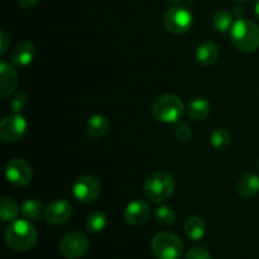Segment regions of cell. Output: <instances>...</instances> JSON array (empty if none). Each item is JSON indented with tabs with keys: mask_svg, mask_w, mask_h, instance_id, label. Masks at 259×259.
<instances>
[{
	"mask_svg": "<svg viewBox=\"0 0 259 259\" xmlns=\"http://www.w3.org/2000/svg\"><path fill=\"white\" fill-rule=\"evenodd\" d=\"M38 240L37 229L27 219L14 220L5 230V242L15 252L32 249Z\"/></svg>",
	"mask_w": 259,
	"mask_h": 259,
	"instance_id": "6da1fadb",
	"label": "cell"
},
{
	"mask_svg": "<svg viewBox=\"0 0 259 259\" xmlns=\"http://www.w3.org/2000/svg\"><path fill=\"white\" fill-rule=\"evenodd\" d=\"M233 46L243 53H252L259 48V27L247 18H238L230 29Z\"/></svg>",
	"mask_w": 259,
	"mask_h": 259,
	"instance_id": "7a4b0ae2",
	"label": "cell"
},
{
	"mask_svg": "<svg viewBox=\"0 0 259 259\" xmlns=\"http://www.w3.org/2000/svg\"><path fill=\"white\" fill-rule=\"evenodd\" d=\"M175 191V180L167 172H154L146 180L143 192L149 201L159 204L172 196Z\"/></svg>",
	"mask_w": 259,
	"mask_h": 259,
	"instance_id": "3957f363",
	"label": "cell"
},
{
	"mask_svg": "<svg viewBox=\"0 0 259 259\" xmlns=\"http://www.w3.org/2000/svg\"><path fill=\"white\" fill-rule=\"evenodd\" d=\"M185 111L184 103L181 98L175 94H166L162 95L154 101L152 106V113L154 118L164 124L179 123Z\"/></svg>",
	"mask_w": 259,
	"mask_h": 259,
	"instance_id": "277c9868",
	"label": "cell"
},
{
	"mask_svg": "<svg viewBox=\"0 0 259 259\" xmlns=\"http://www.w3.org/2000/svg\"><path fill=\"white\" fill-rule=\"evenodd\" d=\"M151 247L157 259H180L184 253L181 239L176 234L168 232H162L154 235Z\"/></svg>",
	"mask_w": 259,
	"mask_h": 259,
	"instance_id": "5b68a950",
	"label": "cell"
},
{
	"mask_svg": "<svg viewBox=\"0 0 259 259\" xmlns=\"http://www.w3.org/2000/svg\"><path fill=\"white\" fill-rule=\"evenodd\" d=\"M194 24V15L186 7L175 5L163 15V25L174 34H184L189 32Z\"/></svg>",
	"mask_w": 259,
	"mask_h": 259,
	"instance_id": "8992f818",
	"label": "cell"
},
{
	"mask_svg": "<svg viewBox=\"0 0 259 259\" xmlns=\"http://www.w3.org/2000/svg\"><path fill=\"white\" fill-rule=\"evenodd\" d=\"M89 239L80 232L68 233L60 243L61 254L67 259H78L88 253Z\"/></svg>",
	"mask_w": 259,
	"mask_h": 259,
	"instance_id": "52a82bcc",
	"label": "cell"
},
{
	"mask_svg": "<svg viewBox=\"0 0 259 259\" xmlns=\"http://www.w3.org/2000/svg\"><path fill=\"white\" fill-rule=\"evenodd\" d=\"M27 121L20 114L7 116L0 123V138L5 143L20 141L27 133Z\"/></svg>",
	"mask_w": 259,
	"mask_h": 259,
	"instance_id": "ba28073f",
	"label": "cell"
},
{
	"mask_svg": "<svg viewBox=\"0 0 259 259\" xmlns=\"http://www.w3.org/2000/svg\"><path fill=\"white\" fill-rule=\"evenodd\" d=\"M101 191V185L98 177L93 175H86V176L80 177L75 182L72 187V194L76 200L83 204H89L98 199Z\"/></svg>",
	"mask_w": 259,
	"mask_h": 259,
	"instance_id": "9c48e42d",
	"label": "cell"
},
{
	"mask_svg": "<svg viewBox=\"0 0 259 259\" xmlns=\"http://www.w3.org/2000/svg\"><path fill=\"white\" fill-rule=\"evenodd\" d=\"M5 176H7L8 181L14 185V186H27L32 181V167L24 159L13 158L7 163Z\"/></svg>",
	"mask_w": 259,
	"mask_h": 259,
	"instance_id": "30bf717a",
	"label": "cell"
},
{
	"mask_svg": "<svg viewBox=\"0 0 259 259\" xmlns=\"http://www.w3.org/2000/svg\"><path fill=\"white\" fill-rule=\"evenodd\" d=\"M72 215V206L66 199H56L45 210V218L50 224L62 225L68 222Z\"/></svg>",
	"mask_w": 259,
	"mask_h": 259,
	"instance_id": "8fae6325",
	"label": "cell"
},
{
	"mask_svg": "<svg viewBox=\"0 0 259 259\" xmlns=\"http://www.w3.org/2000/svg\"><path fill=\"white\" fill-rule=\"evenodd\" d=\"M149 214H151V210L147 202L142 200H134L129 202L128 206L124 210V219L129 225L139 227L148 220Z\"/></svg>",
	"mask_w": 259,
	"mask_h": 259,
	"instance_id": "7c38bea8",
	"label": "cell"
},
{
	"mask_svg": "<svg viewBox=\"0 0 259 259\" xmlns=\"http://www.w3.org/2000/svg\"><path fill=\"white\" fill-rule=\"evenodd\" d=\"M35 57V47L29 40H22L10 52V61L15 66L25 67L30 65Z\"/></svg>",
	"mask_w": 259,
	"mask_h": 259,
	"instance_id": "4fadbf2b",
	"label": "cell"
},
{
	"mask_svg": "<svg viewBox=\"0 0 259 259\" xmlns=\"http://www.w3.org/2000/svg\"><path fill=\"white\" fill-rule=\"evenodd\" d=\"M18 82L19 80H18L17 71L7 62L2 61L0 63V95L5 98L14 93Z\"/></svg>",
	"mask_w": 259,
	"mask_h": 259,
	"instance_id": "5bb4252c",
	"label": "cell"
},
{
	"mask_svg": "<svg viewBox=\"0 0 259 259\" xmlns=\"http://www.w3.org/2000/svg\"><path fill=\"white\" fill-rule=\"evenodd\" d=\"M220 55L219 46L217 45L212 40H205V42L200 43L196 48V53H195V57L196 61L204 67L207 66L214 65L218 61Z\"/></svg>",
	"mask_w": 259,
	"mask_h": 259,
	"instance_id": "9a60e30c",
	"label": "cell"
},
{
	"mask_svg": "<svg viewBox=\"0 0 259 259\" xmlns=\"http://www.w3.org/2000/svg\"><path fill=\"white\" fill-rule=\"evenodd\" d=\"M109 129H110V121L105 115H101V114L90 116L86 124V132L94 139L104 138L108 134Z\"/></svg>",
	"mask_w": 259,
	"mask_h": 259,
	"instance_id": "2e32d148",
	"label": "cell"
},
{
	"mask_svg": "<svg viewBox=\"0 0 259 259\" xmlns=\"http://www.w3.org/2000/svg\"><path fill=\"white\" fill-rule=\"evenodd\" d=\"M237 191L244 199H250L259 194V176L255 174H247L239 179Z\"/></svg>",
	"mask_w": 259,
	"mask_h": 259,
	"instance_id": "e0dca14e",
	"label": "cell"
},
{
	"mask_svg": "<svg viewBox=\"0 0 259 259\" xmlns=\"http://www.w3.org/2000/svg\"><path fill=\"white\" fill-rule=\"evenodd\" d=\"M206 225L204 220L199 217H190L185 222V234L192 242H199L205 237Z\"/></svg>",
	"mask_w": 259,
	"mask_h": 259,
	"instance_id": "ac0fdd59",
	"label": "cell"
},
{
	"mask_svg": "<svg viewBox=\"0 0 259 259\" xmlns=\"http://www.w3.org/2000/svg\"><path fill=\"white\" fill-rule=\"evenodd\" d=\"M211 109V104L205 98H196L189 105V116L191 120L200 121L207 118Z\"/></svg>",
	"mask_w": 259,
	"mask_h": 259,
	"instance_id": "d6986e66",
	"label": "cell"
},
{
	"mask_svg": "<svg viewBox=\"0 0 259 259\" xmlns=\"http://www.w3.org/2000/svg\"><path fill=\"white\" fill-rule=\"evenodd\" d=\"M43 204L37 199H29L23 202L22 205V214L29 222H37L42 214H45Z\"/></svg>",
	"mask_w": 259,
	"mask_h": 259,
	"instance_id": "ffe728a7",
	"label": "cell"
},
{
	"mask_svg": "<svg viewBox=\"0 0 259 259\" xmlns=\"http://www.w3.org/2000/svg\"><path fill=\"white\" fill-rule=\"evenodd\" d=\"M211 24L218 32L227 33L232 29L233 24H234V20H233V15L228 10H218L212 15Z\"/></svg>",
	"mask_w": 259,
	"mask_h": 259,
	"instance_id": "44dd1931",
	"label": "cell"
},
{
	"mask_svg": "<svg viewBox=\"0 0 259 259\" xmlns=\"http://www.w3.org/2000/svg\"><path fill=\"white\" fill-rule=\"evenodd\" d=\"M19 214V207L17 202L9 197H4L0 202V218L3 223H12L17 219Z\"/></svg>",
	"mask_w": 259,
	"mask_h": 259,
	"instance_id": "7402d4cb",
	"label": "cell"
},
{
	"mask_svg": "<svg viewBox=\"0 0 259 259\" xmlns=\"http://www.w3.org/2000/svg\"><path fill=\"white\" fill-rule=\"evenodd\" d=\"M106 223H108V219H106V215L101 211H94L91 212L90 215L86 219V230L89 233H100L105 229Z\"/></svg>",
	"mask_w": 259,
	"mask_h": 259,
	"instance_id": "603a6c76",
	"label": "cell"
},
{
	"mask_svg": "<svg viewBox=\"0 0 259 259\" xmlns=\"http://www.w3.org/2000/svg\"><path fill=\"white\" fill-rule=\"evenodd\" d=\"M230 143H232V138L225 129L218 128L210 134V144L218 151H227Z\"/></svg>",
	"mask_w": 259,
	"mask_h": 259,
	"instance_id": "cb8c5ba5",
	"label": "cell"
},
{
	"mask_svg": "<svg viewBox=\"0 0 259 259\" xmlns=\"http://www.w3.org/2000/svg\"><path fill=\"white\" fill-rule=\"evenodd\" d=\"M156 218L159 224L164 225V227H171L176 223L177 219L175 210L169 206H166V205H162L156 210Z\"/></svg>",
	"mask_w": 259,
	"mask_h": 259,
	"instance_id": "d4e9b609",
	"label": "cell"
},
{
	"mask_svg": "<svg viewBox=\"0 0 259 259\" xmlns=\"http://www.w3.org/2000/svg\"><path fill=\"white\" fill-rule=\"evenodd\" d=\"M28 104V96L27 94L20 91V93L15 94L13 99L10 100V108L14 111V114H20L25 109Z\"/></svg>",
	"mask_w": 259,
	"mask_h": 259,
	"instance_id": "484cf974",
	"label": "cell"
},
{
	"mask_svg": "<svg viewBox=\"0 0 259 259\" xmlns=\"http://www.w3.org/2000/svg\"><path fill=\"white\" fill-rule=\"evenodd\" d=\"M192 136V132L190 129V126L185 123H179L174 129V137L177 139L179 142H189L190 138Z\"/></svg>",
	"mask_w": 259,
	"mask_h": 259,
	"instance_id": "4316f807",
	"label": "cell"
},
{
	"mask_svg": "<svg viewBox=\"0 0 259 259\" xmlns=\"http://www.w3.org/2000/svg\"><path fill=\"white\" fill-rule=\"evenodd\" d=\"M185 259H212L210 253L202 247H195L187 252Z\"/></svg>",
	"mask_w": 259,
	"mask_h": 259,
	"instance_id": "83f0119b",
	"label": "cell"
},
{
	"mask_svg": "<svg viewBox=\"0 0 259 259\" xmlns=\"http://www.w3.org/2000/svg\"><path fill=\"white\" fill-rule=\"evenodd\" d=\"M0 37H2L0 38V40H2V50H0V53H2V55H4L5 51L8 50V42H9V39H8V35L4 30H2V32H0Z\"/></svg>",
	"mask_w": 259,
	"mask_h": 259,
	"instance_id": "f1b7e54d",
	"label": "cell"
},
{
	"mask_svg": "<svg viewBox=\"0 0 259 259\" xmlns=\"http://www.w3.org/2000/svg\"><path fill=\"white\" fill-rule=\"evenodd\" d=\"M38 2H39V0H18V4L22 8L28 9V8H33L34 5H37Z\"/></svg>",
	"mask_w": 259,
	"mask_h": 259,
	"instance_id": "f546056e",
	"label": "cell"
},
{
	"mask_svg": "<svg viewBox=\"0 0 259 259\" xmlns=\"http://www.w3.org/2000/svg\"><path fill=\"white\" fill-rule=\"evenodd\" d=\"M254 10H255V14H257V17L259 18V0H257V3H255Z\"/></svg>",
	"mask_w": 259,
	"mask_h": 259,
	"instance_id": "4dcf8cb0",
	"label": "cell"
},
{
	"mask_svg": "<svg viewBox=\"0 0 259 259\" xmlns=\"http://www.w3.org/2000/svg\"><path fill=\"white\" fill-rule=\"evenodd\" d=\"M167 2H169V3H180V2H182V0H167Z\"/></svg>",
	"mask_w": 259,
	"mask_h": 259,
	"instance_id": "1f68e13d",
	"label": "cell"
},
{
	"mask_svg": "<svg viewBox=\"0 0 259 259\" xmlns=\"http://www.w3.org/2000/svg\"><path fill=\"white\" fill-rule=\"evenodd\" d=\"M237 2H248V0H237Z\"/></svg>",
	"mask_w": 259,
	"mask_h": 259,
	"instance_id": "d6a6232c",
	"label": "cell"
},
{
	"mask_svg": "<svg viewBox=\"0 0 259 259\" xmlns=\"http://www.w3.org/2000/svg\"><path fill=\"white\" fill-rule=\"evenodd\" d=\"M258 168H259V159H258Z\"/></svg>",
	"mask_w": 259,
	"mask_h": 259,
	"instance_id": "836d02e7",
	"label": "cell"
}]
</instances>
